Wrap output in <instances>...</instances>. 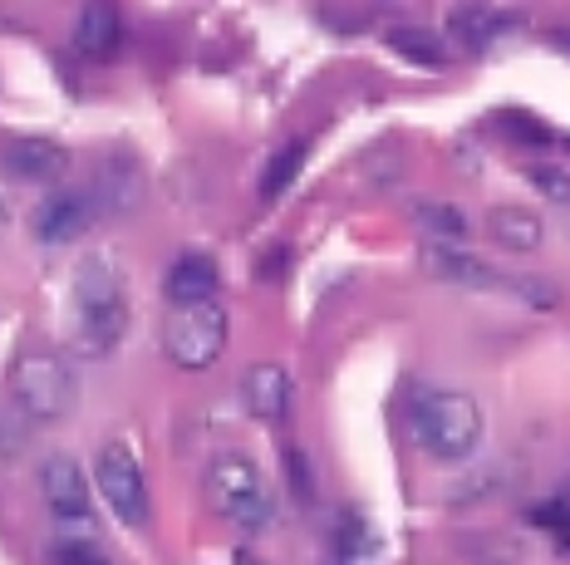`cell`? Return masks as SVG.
<instances>
[{
	"label": "cell",
	"mask_w": 570,
	"mask_h": 565,
	"mask_svg": "<svg viewBox=\"0 0 570 565\" xmlns=\"http://www.w3.org/2000/svg\"><path fill=\"white\" fill-rule=\"evenodd\" d=\"M561 536H566V546H570V526H566V532H561Z\"/></svg>",
	"instance_id": "83f0119b"
},
{
	"label": "cell",
	"mask_w": 570,
	"mask_h": 565,
	"mask_svg": "<svg viewBox=\"0 0 570 565\" xmlns=\"http://www.w3.org/2000/svg\"><path fill=\"white\" fill-rule=\"evenodd\" d=\"M0 168L16 182H59L69 172V152L50 138H10L0 148Z\"/></svg>",
	"instance_id": "ba28073f"
},
{
	"label": "cell",
	"mask_w": 570,
	"mask_h": 565,
	"mask_svg": "<svg viewBox=\"0 0 570 565\" xmlns=\"http://www.w3.org/2000/svg\"><path fill=\"white\" fill-rule=\"evenodd\" d=\"M423 270L433 280H443V286H462V290H482V286H497V270L478 261L472 251H458L453 241H423L419 251Z\"/></svg>",
	"instance_id": "30bf717a"
},
{
	"label": "cell",
	"mask_w": 570,
	"mask_h": 565,
	"mask_svg": "<svg viewBox=\"0 0 570 565\" xmlns=\"http://www.w3.org/2000/svg\"><path fill=\"white\" fill-rule=\"evenodd\" d=\"M207 497L232 526H242V532H271V522H276V497H271L261 467L246 463V457H222V463H212Z\"/></svg>",
	"instance_id": "3957f363"
},
{
	"label": "cell",
	"mask_w": 570,
	"mask_h": 565,
	"mask_svg": "<svg viewBox=\"0 0 570 565\" xmlns=\"http://www.w3.org/2000/svg\"><path fill=\"white\" fill-rule=\"evenodd\" d=\"M128 329V276L109 251L89 256L75 270L69 290V345L85 359H99L124 339Z\"/></svg>",
	"instance_id": "6da1fadb"
},
{
	"label": "cell",
	"mask_w": 570,
	"mask_h": 565,
	"mask_svg": "<svg viewBox=\"0 0 570 565\" xmlns=\"http://www.w3.org/2000/svg\"><path fill=\"white\" fill-rule=\"evenodd\" d=\"M413 438L438 463H462L482 447V408L462 388H428L409 408Z\"/></svg>",
	"instance_id": "7a4b0ae2"
},
{
	"label": "cell",
	"mask_w": 570,
	"mask_h": 565,
	"mask_svg": "<svg viewBox=\"0 0 570 565\" xmlns=\"http://www.w3.org/2000/svg\"><path fill=\"white\" fill-rule=\"evenodd\" d=\"M413 221L428 231V241H462L468 237V217L453 207V202H419V211H413Z\"/></svg>",
	"instance_id": "d6986e66"
},
{
	"label": "cell",
	"mask_w": 570,
	"mask_h": 565,
	"mask_svg": "<svg viewBox=\"0 0 570 565\" xmlns=\"http://www.w3.org/2000/svg\"><path fill=\"white\" fill-rule=\"evenodd\" d=\"M94 211H99L94 192H55L50 202L35 211V237H40L45 246H65V241L85 237Z\"/></svg>",
	"instance_id": "9c48e42d"
},
{
	"label": "cell",
	"mask_w": 570,
	"mask_h": 565,
	"mask_svg": "<svg viewBox=\"0 0 570 565\" xmlns=\"http://www.w3.org/2000/svg\"><path fill=\"white\" fill-rule=\"evenodd\" d=\"M389 50L409 54V60H419L428 69L443 65V44H438L433 30H419V26H403V30H389Z\"/></svg>",
	"instance_id": "ffe728a7"
},
{
	"label": "cell",
	"mask_w": 570,
	"mask_h": 565,
	"mask_svg": "<svg viewBox=\"0 0 570 565\" xmlns=\"http://www.w3.org/2000/svg\"><path fill=\"white\" fill-rule=\"evenodd\" d=\"M305 138H295V143H285L276 158L266 162V178H261V197H266V202H276V197L285 192V187H291L295 178H301V168H305Z\"/></svg>",
	"instance_id": "ac0fdd59"
},
{
	"label": "cell",
	"mask_w": 570,
	"mask_h": 565,
	"mask_svg": "<svg viewBox=\"0 0 570 565\" xmlns=\"http://www.w3.org/2000/svg\"><path fill=\"white\" fill-rule=\"evenodd\" d=\"M227 339H232V320L217 300L207 305H183V310L168 320V335H163V349L177 369L197 374L212 369L222 355H227Z\"/></svg>",
	"instance_id": "277c9868"
},
{
	"label": "cell",
	"mask_w": 570,
	"mask_h": 565,
	"mask_svg": "<svg viewBox=\"0 0 570 565\" xmlns=\"http://www.w3.org/2000/svg\"><path fill=\"white\" fill-rule=\"evenodd\" d=\"M566 148H570V138H566Z\"/></svg>",
	"instance_id": "f1b7e54d"
},
{
	"label": "cell",
	"mask_w": 570,
	"mask_h": 565,
	"mask_svg": "<svg viewBox=\"0 0 570 565\" xmlns=\"http://www.w3.org/2000/svg\"><path fill=\"white\" fill-rule=\"evenodd\" d=\"M242 394H246V408H252L256 418L281 423V418H291L295 379H291V369H285V364H256V369H246Z\"/></svg>",
	"instance_id": "7c38bea8"
},
{
	"label": "cell",
	"mask_w": 570,
	"mask_h": 565,
	"mask_svg": "<svg viewBox=\"0 0 570 565\" xmlns=\"http://www.w3.org/2000/svg\"><path fill=\"white\" fill-rule=\"evenodd\" d=\"M163 290H168V300L177 310H183V305H207V300H217V290H222V270L212 256L183 251L168 266V276H163Z\"/></svg>",
	"instance_id": "8fae6325"
},
{
	"label": "cell",
	"mask_w": 570,
	"mask_h": 565,
	"mask_svg": "<svg viewBox=\"0 0 570 565\" xmlns=\"http://www.w3.org/2000/svg\"><path fill=\"white\" fill-rule=\"evenodd\" d=\"M497 123L512 128L507 138H517V143H556V138H561L551 123H541L537 113H521V109H502L497 113Z\"/></svg>",
	"instance_id": "44dd1931"
},
{
	"label": "cell",
	"mask_w": 570,
	"mask_h": 565,
	"mask_svg": "<svg viewBox=\"0 0 570 565\" xmlns=\"http://www.w3.org/2000/svg\"><path fill=\"white\" fill-rule=\"evenodd\" d=\"M118 40H124V16L114 6H85L75 20V44L89 60H114Z\"/></svg>",
	"instance_id": "5bb4252c"
},
{
	"label": "cell",
	"mask_w": 570,
	"mask_h": 565,
	"mask_svg": "<svg viewBox=\"0 0 570 565\" xmlns=\"http://www.w3.org/2000/svg\"><path fill=\"white\" fill-rule=\"evenodd\" d=\"M232 565H261V561H252V556H236Z\"/></svg>",
	"instance_id": "484cf974"
},
{
	"label": "cell",
	"mask_w": 570,
	"mask_h": 565,
	"mask_svg": "<svg viewBox=\"0 0 570 565\" xmlns=\"http://www.w3.org/2000/svg\"><path fill=\"white\" fill-rule=\"evenodd\" d=\"M0 231H6V202H0Z\"/></svg>",
	"instance_id": "4316f807"
},
{
	"label": "cell",
	"mask_w": 570,
	"mask_h": 565,
	"mask_svg": "<svg viewBox=\"0 0 570 565\" xmlns=\"http://www.w3.org/2000/svg\"><path fill=\"white\" fill-rule=\"evenodd\" d=\"M291 492H295V502H305V506L315 502V482H311V467H305L301 453H291Z\"/></svg>",
	"instance_id": "603a6c76"
},
{
	"label": "cell",
	"mask_w": 570,
	"mask_h": 565,
	"mask_svg": "<svg viewBox=\"0 0 570 565\" xmlns=\"http://www.w3.org/2000/svg\"><path fill=\"white\" fill-rule=\"evenodd\" d=\"M94 487L109 502V512L124 526H148L153 522V502H148V477H142V463L128 443H104L99 463H94Z\"/></svg>",
	"instance_id": "5b68a950"
},
{
	"label": "cell",
	"mask_w": 570,
	"mask_h": 565,
	"mask_svg": "<svg viewBox=\"0 0 570 565\" xmlns=\"http://www.w3.org/2000/svg\"><path fill=\"white\" fill-rule=\"evenodd\" d=\"M448 26H453V34L468 44L472 54H478V50H487V44L497 40V34L527 26V16H521V10H502V6H458Z\"/></svg>",
	"instance_id": "4fadbf2b"
},
{
	"label": "cell",
	"mask_w": 570,
	"mask_h": 565,
	"mask_svg": "<svg viewBox=\"0 0 570 565\" xmlns=\"http://www.w3.org/2000/svg\"><path fill=\"white\" fill-rule=\"evenodd\" d=\"M527 178L531 187L546 197V202H556V207H570V172L566 168H551V162H537V168H527Z\"/></svg>",
	"instance_id": "7402d4cb"
},
{
	"label": "cell",
	"mask_w": 570,
	"mask_h": 565,
	"mask_svg": "<svg viewBox=\"0 0 570 565\" xmlns=\"http://www.w3.org/2000/svg\"><path fill=\"white\" fill-rule=\"evenodd\" d=\"M40 487H45V502H50L55 522L59 526H85L94 522V502H89V477L75 457L55 453L40 463Z\"/></svg>",
	"instance_id": "52a82bcc"
},
{
	"label": "cell",
	"mask_w": 570,
	"mask_h": 565,
	"mask_svg": "<svg viewBox=\"0 0 570 565\" xmlns=\"http://www.w3.org/2000/svg\"><path fill=\"white\" fill-rule=\"evenodd\" d=\"M512 290H517V296H527V300H537V305H546V310H551V305H561V290L546 286V280H512Z\"/></svg>",
	"instance_id": "cb8c5ba5"
},
{
	"label": "cell",
	"mask_w": 570,
	"mask_h": 565,
	"mask_svg": "<svg viewBox=\"0 0 570 565\" xmlns=\"http://www.w3.org/2000/svg\"><path fill=\"white\" fill-rule=\"evenodd\" d=\"M556 50H570V30H566V34H556Z\"/></svg>",
	"instance_id": "d4e9b609"
},
{
	"label": "cell",
	"mask_w": 570,
	"mask_h": 565,
	"mask_svg": "<svg viewBox=\"0 0 570 565\" xmlns=\"http://www.w3.org/2000/svg\"><path fill=\"white\" fill-rule=\"evenodd\" d=\"M16 404L30 418H65L75 408V374L55 355H26L16 364Z\"/></svg>",
	"instance_id": "8992f818"
},
{
	"label": "cell",
	"mask_w": 570,
	"mask_h": 565,
	"mask_svg": "<svg viewBox=\"0 0 570 565\" xmlns=\"http://www.w3.org/2000/svg\"><path fill=\"white\" fill-rule=\"evenodd\" d=\"M55 565H114V556L99 541V522L85 526H55V546H50Z\"/></svg>",
	"instance_id": "e0dca14e"
},
{
	"label": "cell",
	"mask_w": 570,
	"mask_h": 565,
	"mask_svg": "<svg viewBox=\"0 0 570 565\" xmlns=\"http://www.w3.org/2000/svg\"><path fill=\"white\" fill-rule=\"evenodd\" d=\"M94 202L104 211H134L142 202V172L128 158H109L104 172L94 178Z\"/></svg>",
	"instance_id": "9a60e30c"
},
{
	"label": "cell",
	"mask_w": 570,
	"mask_h": 565,
	"mask_svg": "<svg viewBox=\"0 0 570 565\" xmlns=\"http://www.w3.org/2000/svg\"><path fill=\"white\" fill-rule=\"evenodd\" d=\"M487 231H492V241L507 246V251H537L546 237L541 217L527 207H492L487 211Z\"/></svg>",
	"instance_id": "2e32d148"
}]
</instances>
